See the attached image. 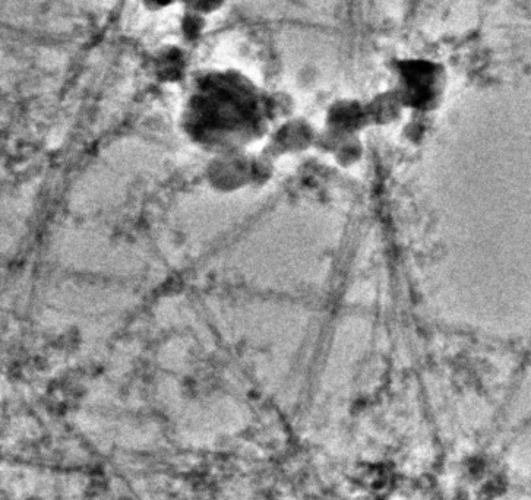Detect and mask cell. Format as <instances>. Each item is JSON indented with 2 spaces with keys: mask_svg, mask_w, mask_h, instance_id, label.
<instances>
[{
  "mask_svg": "<svg viewBox=\"0 0 531 500\" xmlns=\"http://www.w3.org/2000/svg\"><path fill=\"white\" fill-rule=\"evenodd\" d=\"M142 6L150 12H160L180 3V0H141Z\"/></svg>",
  "mask_w": 531,
  "mask_h": 500,
  "instance_id": "cell-6",
  "label": "cell"
},
{
  "mask_svg": "<svg viewBox=\"0 0 531 500\" xmlns=\"http://www.w3.org/2000/svg\"><path fill=\"white\" fill-rule=\"evenodd\" d=\"M315 139L309 123L303 120H290L278 128L273 136V148L276 151H296L308 147Z\"/></svg>",
  "mask_w": 531,
  "mask_h": 500,
  "instance_id": "cell-2",
  "label": "cell"
},
{
  "mask_svg": "<svg viewBox=\"0 0 531 500\" xmlns=\"http://www.w3.org/2000/svg\"><path fill=\"white\" fill-rule=\"evenodd\" d=\"M227 0H180L183 11L194 12L202 17H210L220 11Z\"/></svg>",
  "mask_w": 531,
  "mask_h": 500,
  "instance_id": "cell-5",
  "label": "cell"
},
{
  "mask_svg": "<svg viewBox=\"0 0 531 500\" xmlns=\"http://www.w3.org/2000/svg\"><path fill=\"white\" fill-rule=\"evenodd\" d=\"M186 68H188V58L185 52L179 47L169 44L158 50L154 59V69L157 78L163 82H177L185 78Z\"/></svg>",
  "mask_w": 531,
  "mask_h": 500,
  "instance_id": "cell-3",
  "label": "cell"
},
{
  "mask_svg": "<svg viewBox=\"0 0 531 500\" xmlns=\"http://www.w3.org/2000/svg\"><path fill=\"white\" fill-rule=\"evenodd\" d=\"M277 100L232 68L202 69L186 82L182 126L199 144L237 150L267 132Z\"/></svg>",
  "mask_w": 531,
  "mask_h": 500,
  "instance_id": "cell-1",
  "label": "cell"
},
{
  "mask_svg": "<svg viewBox=\"0 0 531 500\" xmlns=\"http://www.w3.org/2000/svg\"><path fill=\"white\" fill-rule=\"evenodd\" d=\"M180 30H182L183 39L194 43L201 39L205 30V17L194 14V12L183 11L182 20H180Z\"/></svg>",
  "mask_w": 531,
  "mask_h": 500,
  "instance_id": "cell-4",
  "label": "cell"
}]
</instances>
